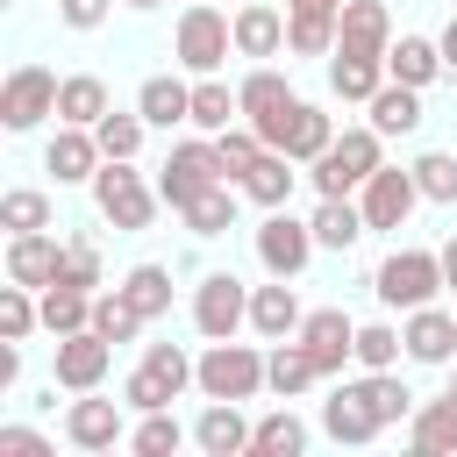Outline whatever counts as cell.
Returning <instances> with one entry per match:
<instances>
[{
    "instance_id": "obj_1",
    "label": "cell",
    "mask_w": 457,
    "mask_h": 457,
    "mask_svg": "<svg viewBox=\"0 0 457 457\" xmlns=\"http://www.w3.org/2000/svg\"><path fill=\"white\" fill-rule=\"evenodd\" d=\"M228 57H236V14L221 0H186L179 21H171V64L193 71V79H207Z\"/></svg>"
},
{
    "instance_id": "obj_2",
    "label": "cell",
    "mask_w": 457,
    "mask_h": 457,
    "mask_svg": "<svg viewBox=\"0 0 457 457\" xmlns=\"http://www.w3.org/2000/svg\"><path fill=\"white\" fill-rule=\"evenodd\" d=\"M86 193H93V214H100L114 236H143V228L157 221V207H164V193L136 171V157H107Z\"/></svg>"
},
{
    "instance_id": "obj_3",
    "label": "cell",
    "mask_w": 457,
    "mask_h": 457,
    "mask_svg": "<svg viewBox=\"0 0 457 457\" xmlns=\"http://www.w3.org/2000/svg\"><path fill=\"white\" fill-rule=\"evenodd\" d=\"M378 164H386V136H378L371 121H357V129H343V136L307 164V186H314V200H350Z\"/></svg>"
},
{
    "instance_id": "obj_4",
    "label": "cell",
    "mask_w": 457,
    "mask_h": 457,
    "mask_svg": "<svg viewBox=\"0 0 457 457\" xmlns=\"http://www.w3.org/2000/svg\"><path fill=\"white\" fill-rule=\"evenodd\" d=\"M193 378H200V357H193L186 343H143L136 371L121 378V400H129L136 414H150V407L186 400V393H193Z\"/></svg>"
},
{
    "instance_id": "obj_5",
    "label": "cell",
    "mask_w": 457,
    "mask_h": 457,
    "mask_svg": "<svg viewBox=\"0 0 457 457\" xmlns=\"http://www.w3.org/2000/svg\"><path fill=\"white\" fill-rule=\"evenodd\" d=\"M371 293H378L386 314H414V307H428V300L443 293V250H421V243L386 250L378 271H371Z\"/></svg>"
},
{
    "instance_id": "obj_6",
    "label": "cell",
    "mask_w": 457,
    "mask_h": 457,
    "mask_svg": "<svg viewBox=\"0 0 457 457\" xmlns=\"http://www.w3.org/2000/svg\"><path fill=\"white\" fill-rule=\"evenodd\" d=\"M236 100H243V121L264 136V150H286V129H293V114H300L293 79H286L278 64H250V71L236 79Z\"/></svg>"
},
{
    "instance_id": "obj_7",
    "label": "cell",
    "mask_w": 457,
    "mask_h": 457,
    "mask_svg": "<svg viewBox=\"0 0 457 457\" xmlns=\"http://www.w3.org/2000/svg\"><path fill=\"white\" fill-rule=\"evenodd\" d=\"M250 250H257V271H264V278H300V271L321 257V243H314L307 214H293V207H271V214H257V228H250Z\"/></svg>"
},
{
    "instance_id": "obj_8",
    "label": "cell",
    "mask_w": 457,
    "mask_h": 457,
    "mask_svg": "<svg viewBox=\"0 0 457 457\" xmlns=\"http://www.w3.org/2000/svg\"><path fill=\"white\" fill-rule=\"evenodd\" d=\"M193 393H200V400H257V393H264V343H236V336L207 343Z\"/></svg>"
},
{
    "instance_id": "obj_9",
    "label": "cell",
    "mask_w": 457,
    "mask_h": 457,
    "mask_svg": "<svg viewBox=\"0 0 457 457\" xmlns=\"http://www.w3.org/2000/svg\"><path fill=\"white\" fill-rule=\"evenodd\" d=\"M207 186H228V171H221V150H214V136H179L171 150H164V164H157V193H164V207L179 214L193 193H207Z\"/></svg>"
},
{
    "instance_id": "obj_10",
    "label": "cell",
    "mask_w": 457,
    "mask_h": 457,
    "mask_svg": "<svg viewBox=\"0 0 457 457\" xmlns=\"http://www.w3.org/2000/svg\"><path fill=\"white\" fill-rule=\"evenodd\" d=\"M57 71L50 64H36V57H21L14 71H7V86H0V129L7 136H29V129H43V121H57Z\"/></svg>"
},
{
    "instance_id": "obj_11",
    "label": "cell",
    "mask_w": 457,
    "mask_h": 457,
    "mask_svg": "<svg viewBox=\"0 0 457 457\" xmlns=\"http://www.w3.org/2000/svg\"><path fill=\"white\" fill-rule=\"evenodd\" d=\"M193 328H200V343H221V336H243L250 328V286L236 278V271H200L193 278Z\"/></svg>"
},
{
    "instance_id": "obj_12",
    "label": "cell",
    "mask_w": 457,
    "mask_h": 457,
    "mask_svg": "<svg viewBox=\"0 0 457 457\" xmlns=\"http://www.w3.org/2000/svg\"><path fill=\"white\" fill-rule=\"evenodd\" d=\"M357 207H364V228L371 236H400L421 207V186H414V164H378L364 186H357Z\"/></svg>"
},
{
    "instance_id": "obj_13",
    "label": "cell",
    "mask_w": 457,
    "mask_h": 457,
    "mask_svg": "<svg viewBox=\"0 0 457 457\" xmlns=\"http://www.w3.org/2000/svg\"><path fill=\"white\" fill-rule=\"evenodd\" d=\"M107 371H114V343H107L100 328L57 336V350H50V386H64V393H100Z\"/></svg>"
},
{
    "instance_id": "obj_14",
    "label": "cell",
    "mask_w": 457,
    "mask_h": 457,
    "mask_svg": "<svg viewBox=\"0 0 457 457\" xmlns=\"http://www.w3.org/2000/svg\"><path fill=\"white\" fill-rule=\"evenodd\" d=\"M129 414H136L129 400H100V393H71V407H64V443H71V450H93V457H100V450H114V443H129V428H136Z\"/></svg>"
},
{
    "instance_id": "obj_15",
    "label": "cell",
    "mask_w": 457,
    "mask_h": 457,
    "mask_svg": "<svg viewBox=\"0 0 457 457\" xmlns=\"http://www.w3.org/2000/svg\"><path fill=\"white\" fill-rule=\"evenodd\" d=\"M321 436H328V443H350V450H364V443L386 436V421H378L364 378H336V393L321 400Z\"/></svg>"
},
{
    "instance_id": "obj_16",
    "label": "cell",
    "mask_w": 457,
    "mask_h": 457,
    "mask_svg": "<svg viewBox=\"0 0 457 457\" xmlns=\"http://www.w3.org/2000/svg\"><path fill=\"white\" fill-rule=\"evenodd\" d=\"M300 343H307V357L321 364V378H343V371L357 364V321H350L343 307H307Z\"/></svg>"
},
{
    "instance_id": "obj_17",
    "label": "cell",
    "mask_w": 457,
    "mask_h": 457,
    "mask_svg": "<svg viewBox=\"0 0 457 457\" xmlns=\"http://www.w3.org/2000/svg\"><path fill=\"white\" fill-rule=\"evenodd\" d=\"M400 336H407V364H421V371H450L457 364V314L450 307H414V314H400Z\"/></svg>"
},
{
    "instance_id": "obj_18",
    "label": "cell",
    "mask_w": 457,
    "mask_h": 457,
    "mask_svg": "<svg viewBox=\"0 0 457 457\" xmlns=\"http://www.w3.org/2000/svg\"><path fill=\"white\" fill-rule=\"evenodd\" d=\"M100 164H107V157H100V136H93V129H79V121H57V129H50L43 171H50L57 186H93Z\"/></svg>"
},
{
    "instance_id": "obj_19",
    "label": "cell",
    "mask_w": 457,
    "mask_h": 457,
    "mask_svg": "<svg viewBox=\"0 0 457 457\" xmlns=\"http://www.w3.org/2000/svg\"><path fill=\"white\" fill-rule=\"evenodd\" d=\"M7 278L14 286H57V271H64V236L57 228H21V236H7Z\"/></svg>"
},
{
    "instance_id": "obj_20",
    "label": "cell",
    "mask_w": 457,
    "mask_h": 457,
    "mask_svg": "<svg viewBox=\"0 0 457 457\" xmlns=\"http://www.w3.org/2000/svg\"><path fill=\"white\" fill-rule=\"evenodd\" d=\"M250 414H243V400H207L200 414H193V450L200 457H250Z\"/></svg>"
},
{
    "instance_id": "obj_21",
    "label": "cell",
    "mask_w": 457,
    "mask_h": 457,
    "mask_svg": "<svg viewBox=\"0 0 457 457\" xmlns=\"http://www.w3.org/2000/svg\"><path fill=\"white\" fill-rule=\"evenodd\" d=\"M136 114L150 121V129H186L193 121V71H150L143 86H136Z\"/></svg>"
},
{
    "instance_id": "obj_22",
    "label": "cell",
    "mask_w": 457,
    "mask_h": 457,
    "mask_svg": "<svg viewBox=\"0 0 457 457\" xmlns=\"http://www.w3.org/2000/svg\"><path fill=\"white\" fill-rule=\"evenodd\" d=\"M307 179V164L300 157H286V150H264L243 179H236V193L257 207V214H271V207H293V186Z\"/></svg>"
},
{
    "instance_id": "obj_23",
    "label": "cell",
    "mask_w": 457,
    "mask_h": 457,
    "mask_svg": "<svg viewBox=\"0 0 457 457\" xmlns=\"http://www.w3.org/2000/svg\"><path fill=\"white\" fill-rule=\"evenodd\" d=\"M300 321H307V307H300L293 278L250 286V336H257V343H286V336H300Z\"/></svg>"
},
{
    "instance_id": "obj_24",
    "label": "cell",
    "mask_w": 457,
    "mask_h": 457,
    "mask_svg": "<svg viewBox=\"0 0 457 457\" xmlns=\"http://www.w3.org/2000/svg\"><path fill=\"white\" fill-rule=\"evenodd\" d=\"M228 14H236V57H257V64L286 57V7L278 0H243Z\"/></svg>"
},
{
    "instance_id": "obj_25",
    "label": "cell",
    "mask_w": 457,
    "mask_h": 457,
    "mask_svg": "<svg viewBox=\"0 0 457 457\" xmlns=\"http://www.w3.org/2000/svg\"><path fill=\"white\" fill-rule=\"evenodd\" d=\"M393 7L386 0H343V21H336V50H357V57H386L393 50Z\"/></svg>"
},
{
    "instance_id": "obj_26",
    "label": "cell",
    "mask_w": 457,
    "mask_h": 457,
    "mask_svg": "<svg viewBox=\"0 0 457 457\" xmlns=\"http://www.w3.org/2000/svg\"><path fill=\"white\" fill-rule=\"evenodd\" d=\"M407 450L414 457H457V393L450 386L407 414Z\"/></svg>"
},
{
    "instance_id": "obj_27",
    "label": "cell",
    "mask_w": 457,
    "mask_h": 457,
    "mask_svg": "<svg viewBox=\"0 0 457 457\" xmlns=\"http://www.w3.org/2000/svg\"><path fill=\"white\" fill-rule=\"evenodd\" d=\"M450 64H443V43L436 36H421V29H400L393 36V50H386V79H400V86H436Z\"/></svg>"
},
{
    "instance_id": "obj_28",
    "label": "cell",
    "mask_w": 457,
    "mask_h": 457,
    "mask_svg": "<svg viewBox=\"0 0 457 457\" xmlns=\"http://www.w3.org/2000/svg\"><path fill=\"white\" fill-rule=\"evenodd\" d=\"M307 386H321V364L307 357V343H300V336L264 343V393H271V400H300Z\"/></svg>"
},
{
    "instance_id": "obj_29",
    "label": "cell",
    "mask_w": 457,
    "mask_h": 457,
    "mask_svg": "<svg viewBox=\"0 0 457 457\" xmlns=\"http://www.w3.org/2000/svg\"><path fill=\"white\" fill-rule=\"evenodd\" d=\"M364 114H371V129L393 143V136H414L421 121H428V107H421V86H400V79H386L371 100H364Z\"/></svg>"
},
{
    "instance_id": "obj_30",
    "label": "cell",
    "mask_w": 457,
    "mask_h": 457,
    "mask_svg": "<svg viewBox=\"0 0 457 457\" xmlns=\"http://www.w3.org/2000/svg\"><path fill=\"white\" fill-rule=\"evenodd\" d=\"M236 214H243V193H236V186H207V193H193V200L179 207V228H186L193 243H214V236L236 228Z\"/></svg>"
},
{
    "instance_id": "obj_31",
    "label": "cell",
    "mask_w": 457,
    "mask_h": 457,
    "mask_svg": "<svg viewBox=\"0 0 457 457\" xmlns=\"http://www.w3.org/2000/svg\"><path fill=\"white\" fill-rule=\"evenodd\" d=\"M307 228H314V243H321L328 257H350V250L371 236V228H364V207H357V193H350V200H314Z\"/></svg>"
},
{
    "instance_id": "obj_32",
    "label": "cell",
    "mask_w": 457,
    "mask_h": 457,
    "mask_svg": "<svg viewBox=\"0 0 457 457\" xmlns=\"http://www.w3.org/2000/svg\"><path fill=\"white\" fill-rule=\"evenodd\" d=\"M314 443V428L293 414V400H278L271 414H257V428H250V457H300Z\"/></svg>"
},
{
    "instance_id": "obj_33",
    "label": "cell",
    "mask_w": 457,
    "mask_h": 457,
    "mask_svg": "<svg viewBox=\"0 0 457 457\" xmlns=\"http://www.w3.org/2000/svg\"><path fill=\"white\" fill-rule=\"evenodd\" d=\"M386 86V57H357V50H328V93L336 100H371Z\"/></svg>"
},
{
    "instance_id": "obj_34",
    "label": "cell",
    "mask_w": 457,
    "mask_h": 457,
    "mask_svg": "<svg viewBox=\"0 0 457 457\" xmlns=\"http://www.w3.org/2000/svg\"><path fill=\"white\" fill-rule=\"evenodd\" d=\"M107 107H114V93H107V79H100V71H64V86H57V121L93 129Z\"/></svg>"
},
{
    "instance_id": "obj_35",
    "label": "cell",
    "mask_w": 457,
    "mask_h": 457,
    "mask_svg": "<svg viewBox=\"0 0 457 457\" xmlns=\"http://www.w3.org/2000/svg\"><path fill=\"white\" fill-rule=\"evenodd\" d=\"M228 121H243V100H236V86H228L221 71L193 79V121H186V129H200V136H221Z\"/></svg>"
},
{
    "instance_id": "obj_36",
    "label": "cell",
    "mask_w": 457,
    "mask_h": 457,
    "mask_svg": "<svg viewBox=\"0 0 457 457\" xmlns=\"http://www.w3.org/2000/svg\"><path fill=\"white\" fill-rule=\"evenodd\" d=\"M193 443V421H179L171 407H150V414H136V428H129V450L136 457H179Z\"/></svg>"
},
{
    "instance_id": "obj_37",
    "label": "cell",
    "mask_w": 457,
    "mask_h": 457,
    "mask_svg": "<svg viewBox=\"0 0 457 457\" xmlns=\"http://www.w3.org/2000/svg\"><path fill=\"white\" fill-rule=\"evenodd\" d=\"M121 293L136 300L143 321H164V314H171V264H150V257L129 264V271H121Z\"/></svg>"
},
{
    "instance_id": "obj_38",
    "label": "cell",
    "mask_w": 457,
    "mask_h": 457,
    "mask_svg": "<svg viewBox=\"0 0 457 457\" xmlns=\"http://www.w3.org/2000/svg\"><path fill=\"white\" fill-rule=\"evenodd\" d=\"M0 228L21 236V228H57V200L43 186H7L0 193Z\"/></svg>"
},
{
    "instance_id": "obj_39",
    "label": "cell",
    "mask_w": 457,
    "mask_h": 457,
    "mask_svg": "<svg viewBox=\"0 0 457 457\" xmlns=\"http://www.w3.org/2000/svg\"><path fill=\"white\" fill-rule=\"evenodd\" d=\"M343 129H336V114H321L314 100H300V114H293V129H286V157H300V164H314L328 143H336Z\"/></svg>"
},
{
    "instance_id": "obj_40",
    "label": "cell",
    "mask_w": 457,
    "mask_h": 457,
    "mask_svg": "<svg viewBox=\"0 0 457 457\" xmlns=\"http://www.w3.org/2000/svg\"><path fill=\"white\" fill-rule=\"evenodd\" d=\"M57 286H79V293H100V286H107V271H100V236H93V228H71V236H64V271H57Z\"/></svg>"
},
{
    "instance_id": "obj_41",
    "label": "cell",
    "mask_w": 457,
    "mask_h": 457,
    "mask_svg": "<svg viewBox=\"0 0 457 457\" xmlns=\"http://www.w3.org/2000/svg\"><path fill=\"white\" fill-rule=\"evenodd\" d=\"M79 328H93V293L43 286V336H79Z\"/></svg>"
},
{
    "instance_id": "obj_42",
    "label": "cell",
    "mask_w": 457,
    "mask_h": 457,
    "mask_svg": "<svg viewBox=\"0 0 457 457\" xmlns=\"http://www.w3.org/2000/svg\"><path fill=\"white\" fill-rule=\"evenodd\" d=\"M93 328H100L107 343H136V336H143L150 321L136 314V300H129L121 286H100V293H93Z\"/></svg>"
},
{
    "instance_id": "obj_43",
    "label": "cell",
    "mask_w": 457,
    "mask_h": 457,
    "mask_svg": "<svg viewBox=\"0 0 457 457\" xmlns=\"http://www.w3.org/2000/svg\"><path fill=\"white\" fill-rule=\"evenodd\" d=\"M407 336L400 321H357V371H400Z\"/></svg>"
},
{
    "instance_id": "obj_44",
    "label": "cell",
    "mask_w": 457,
    "mask_h": 457,
    "mask_svg": "<svg viewBox=\"0 0 457 457\" xmlns=\"http://www.w3.org/2000/svg\"><path fill=\"white\" fill-rule=\"evenodd\" d=\"M93 136H100V157H143V136H150V121H143L136 107H107V114L93 121Z\"/></svg>"
},
{
    "instance_id": "obj_45",
    "label": "cell",
    "mask_w": 457,
    "mask_h": 457,
    "mask_svg": "<svg viewBox=\"0 0 457 457\" xmlns=\"http://www.w3.org/2000/svg\"><path fill=\"white\" fill-rule=\"evenodd\" d=\"M357 378H364V393H371L378 421H386V428H407V414L421 407V400H414V386H407L400 371H357Z\"/></svg>"
},
{
    "instance_id": "obj_46",
    "label": "cell",
    "mask_w": 457,
    "mask_h": 457,
    "mask_svg": "<svg viewBox=\"0 0 457 457\" xmlns=\"http://www.w3.org/2000/svg\"><path fill=\"white\" fill-rule=\"evenodd\" d=\"M36 328H43V293H36V286H14V278H7V286H0V336L29 343Z\"/></svg>"
},
{
    "instance_id": "obj_47",
    "label": "cell",
    "mask_w": 457,
    "mask_h": 457,
    "mask_svg": "<svg viewBox=\"0 0 457 457\" xmlns=\"http://www.w3.org/2000/svg\"><path fill=\"white\" fill-rule=\"evenodd\" d=\"M414 186L428 207H457V150H421L414 157Z\"/></svg>"
},
{
    "instance_id": "obj_48",
    "label": "cell",
    "mask_w": 457,
    "mask_h": 457,
    "mask_svg": "<svg viewBox=\"0 0 457 457\" xmlns=\"http://www.w3.org/2000/svg\"><path fill=\"white\" fill-rule=\"evenodd\" d=\"M343 14H286V57H328Z\"/></svg>"
},
{
    "instance_id": "obj_49",
    "label": "cell",
    "mask_w": 457,
    "mask_h": 457,
    "mask_svg": "<svg viewBox=\"0 0 457 457\" xmlns=\"http://www.w3.org/2000/svg\"><path fill=\"white\" fill-rule=\"evenodd\" d=\"M214 150H221V171H228V186H236V179H243V171L264 157V136H257L250 121H228V129L214 136Z\"/></svg>"
},
{
    "instance_id": "obj_50",
    "label": "cell",
    "mask_w": 457,
    "mask_h": 457,
    "mask_svg": "<svg viewBox=\"0 0 457 457\" xmlns=\"http://www.w3.org/2000/svg\"><path fill=\"white\" fill-rule=\"evenodd\" d=\"M114 7H121V0H57V21H64V29H79V36H93Z\"/></svg>"
},
{
    "instance_id": "obj_51",
    "label": "cell",
    "mask_w": 457,
    "mask_h": 457,
    "mask_svg": "<svg viewBox=\"0 0 457 457\" xmlns=\"http://www.w3.org/2000/svg\"><path fill=\"white\" fill-rule=\"evenodd\" d=\"M0 450H21V457H43V450H50V436H43V428H29V421H0Z\"/></svg>"
},
{
    "instance_id": "obj_52",
    "label": "cell",
    "mask_w": 457,
    "mask_h": 457,
    "mask_svg": "<svg viewBox=\"0 0 457 457\" xmlns=\"http://www.w3.org/2000/svg\"><path fill=\"white\" fill-rule=\"evenodd\" d=\"M14 386H21V343L0 336V393H14Z\"/></svg>"
},
{
    "instance_id": "obj_53",
    "label": "cell",
    "mask_w": 457,
    "mask_h": 457,
    "mask_svg": "<svg viewBox=\"0 0 457 457\" xmlns=\"http://www.w3.org/2000/svg\"><path fill=\"white\" fill-rule=\"evenodd\" d=\"M436 43H443V64H450V79H457V7H450V21H443Z\"/></svg>"
},
{
    "instance_id": "obj_54",
    "label": "cell",
    "mask_w": 457,
    "mask_h": 457,
    "mask_svg": "<svg viewBox=\"0 0 457 457\" xmlns=\"http://www.w3.org/2000/svg\"><path fill=\"white\" fill-rule=\"evenodd\" d=\"M286 14H343V0H286Z\"/></svg>"
},
{
    "instance_id": "obj_55",
    "label": "cell",
    "mask_w": 457,
    "mask_h": 457,
    "mask_svg": "<svg viewBox=\"0 0 457 457\" xmlns=\"http://www.w3.org/2000/svg\"><path fill=\"white\" fill-rule=\"evenodd\" d=\"M443 293H457V236L443 243Z\"/></svg>"
},
{
    "instance_id": "obj_56",
    "label": "cell",
    "mask_w": 457,
    "mask_h": 457,
    "mask_svg": "<svg viewBox=\"0 0 457 457\" xmlns=\"http://www.w3.org/2000/svg\"><path fill=\"white\" fill-rule=\"evenodd\" d=\"M121 7H129V14H157L164 0H121Z\"/></svg>"
},
{
    "instance_id": "obj_57",
    "label": "cell",
    "mask_w": 457,
    "mask_h": 457,
    "mask_svg": "<svg viewBox=\"0 0 457 457\" xmlns=\"http://www.w3.org/2000/svg\"><path fill=\"white\" fill-rule=\"evenodd\" d=\"M450 393H457V364H450Z\"/></svg>"
},
{
    "instance_id": "obj_58",
    "label": "cell",
    "mask_w": 457,
    "mask_h": 457,
    "mask_svg": "<svg viewBox=\"0 0 457 457\" xmlns=\"http://www.w3.org/2000/svg\"><path fill=\"white\" fill-rule=\"evenodd\" d=\"M450 7H457V0H450Z\"/></svg>"
}]
</instances>
